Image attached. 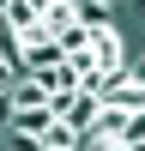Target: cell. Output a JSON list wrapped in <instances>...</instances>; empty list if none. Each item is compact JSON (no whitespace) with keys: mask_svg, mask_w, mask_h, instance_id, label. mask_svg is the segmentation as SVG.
Wrapping results in <instances>:
<instances>
[{"mask_svg":"<svg viewBox=\"0 0 145 151\" xmlns=\"http://www.w3.org/2000/svg\"><path fill=\"white\" fill-rule=\"evenodd\" d=\"M6 6H12V0H0V12H6Z\"/></svg>","mask_w":145,"mask_h":151,"instance_id":"7c38bea8","label":"cell"},{"mask_svg":"<svg viewBox=\"0 0 145 151\" xmlns=\"http://www.w3.org/2000/svg\"><path fill=\"white\" fill-rule=\"evenodd\" d=\"M139 18H145V0H139Z\"/></svg>","mask_w":145,"mask_h":151,"instance_id":"4fadbf2b","label":"cell"},{"mask_svg":"<svg viewBox=\"0 0 145 151\" xmlns=\"http://www.w3.org/2000/svg\"><path fill=\"white\" fill-rule=\"evenodd\" d=\"M133 151H145V139H133Z\"/></svg>","mask_w":145,"mask_h":151,"instance_id":"8fae6325","label":"cell"},{"mask_svg":"<svg viewBox=\"0 0 145 151\" xmlns=\"http://www.w3.org/2000/svg\"><path fill=\"white\" fill-rule=\"evenodd\" d=\"M97 6H109V12H121V6H127V0H97Z\"/></svg>","mask_w":145,"mask_h":151,"instance_id":"9c48e42d","label":"cell"},{"mask_svg":"<svg viewBox=\"0 0 145 151\" xmlns=\"http://www.w3.org/2000/svg\"><path fill=\"white\" fill-rule=\"evenodd\" d=\"M0 151H6V139H0Z\"/></svg>","mask_w":145,"mask_h":151,"instance_id":"5bb4252c","label":"cell"},{"mask_svg":"<svg viewBox=\"0 0 145 151\" xmlns=\"http://www.w3.org/2000/svg\"><path fill=\"white\" fill-rule=\"evenodd\" d=\"M48 85L36 79V73H18V79H12V109H48Z\"/></svg>","mask_w":145,"mask_h":151,"instance_id":"7a4b0ae2","label":"cell"},{"mask_svg":"<svg viewBox=\"0 0 145 151\" xmlns=\"http://www.w3.org/2000/svg\"><path fill=\"white\" fill-rule=\"evenodd\" d=\"M133 139H145V109H133V115H127V145Z\"/></svg>","mask_w":145,"mask_h":151,"instance_id":"ba28073f","label":"cell"},{"mask_svg":"<svg viewBox=\"0 0 145 151\" xmlns=\"http://www.w3.org/2000/svg\"><path fill=\"white\" fill-rule=\"evenodd\" d=\"M12 121H18V109H12V91H0V133H6Z\"/></svg>","mask_w":145,"mask_h":151,"instance_id":"52a82bcc","label":"cell"},{"mask_svg":"<svg viewBox=\"0 0 145 151\" xmlns=\"http://www.w3.org/2000/svg\"><path fill=\"white\" fill-rule=\"evenodd\" d=\"M0 91H12V73H6V67H0Z\"/></svg>","mask_w":145,"mask_h":151,"instance_id":"30bf717a","label":"cell"},{"mask_svg":"<svg viewBox=\"0 0 145 151\" xmlns=\"http://www.w3.org/2000/svg\"><path fill=\"white\" fill-rule=\"evenodd\" d=\"M85 48H91V60H97L103 73H121V67L133 60V48H127V30H121V18L97 24V30H91V42H85Z\"/></svg>","mask_w":145,"mask_h":151,"instance_id":"6da1fadb","label":"cell"},{"mask_svg":"<svg viewBox=\"0 0 145 151\" xmlns=\"http://www.w3.org/2000/svg\"><path fill=\"white\" fill-rule=\"evenodd\" d=\"M48 121H55V109H18V121H12V127H18V133H36V139H42V133H48ZM6 127V133H12Z\"/></svg>","mask_w":145,"mask_h":151,"instance_id":"8992f818","label":"cell"},{"mask_svg":"<svg viewBox=\"0 0 145 151\" xmlns=\"http://www.w3.org/2000/svg\"><path fill=\"white\" fill-rule=\"evenodd\" d=\"M42 151H79V127H67V121H48V133H42Z\"/></svg>","mask_w":145,"mask_h":151,"instance_id":"5b68a950","label":"cell"},{"mask_svg":"<svg viewBox=\"0 0 145 151\" xmlns=\"http://www.w3.org/2000/svg\"><path fill=\"white\" fill-rule=\"evenodd\" d=\"M0 67H6L12 79H18V73H24V36L12 30L6 18H0Z\"/></svg>","mask_w":145,"mask_h":151,"instance_id":"277c9868","label":"cell"},{"mask_svg":"<svg viewBox=\"0 0 145 151\" xmlns=\"http://www.w3.org/2000/svg\"><path fill=\"white\" fill-rule=\"evenodd\" d=\"M60 55H67V48H60L55 36H30V42H24V73H42V67H55Z\"/></svg>","mask_w":145,"mask_h":151,"instance_id":"3957f363","label":"cell"}]
</instances>
